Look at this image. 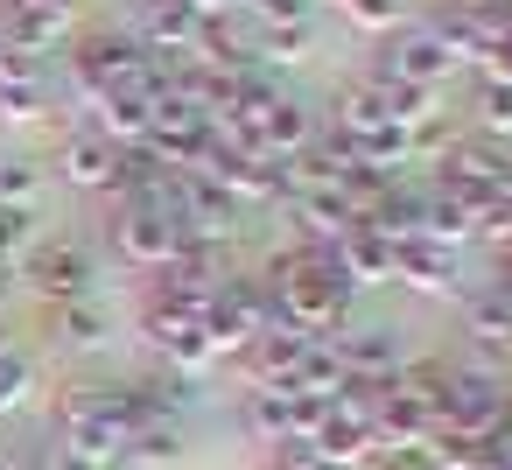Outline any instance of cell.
I'll list each match as a JSON object with an SVG mask.
<instances>
[{
	"instance_id": "cell-1",
	"label": "cell",
	"mask_w": 512,
	"mask_h": 470,
	"mask_svg": "<svg viewBox=\"0 0 512 470\" xmlns=\"http://www.w3.org/2000/svg\"><path fill=\"white\" fill-rule=\"evenodd\" d=\"M0 470H8V463H0Z\"/></svg>"
}]
</instances>
